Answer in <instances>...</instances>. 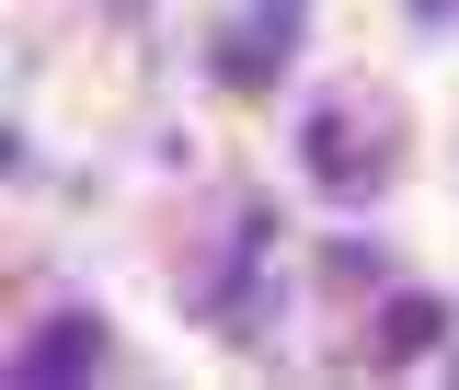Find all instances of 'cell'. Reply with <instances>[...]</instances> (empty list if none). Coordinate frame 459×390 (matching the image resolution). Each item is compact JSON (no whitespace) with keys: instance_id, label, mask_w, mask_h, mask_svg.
Masks as SVG:
<instances>
[{"instance_id":"obj_1","label":"cell","mask_w":459,"mask_h":390,"mask_svg":"<svg viewBox=\"0 0 459 390\" xmlns=\"http://www.w3.org/2000/svg\"><path fill=\"white\" fill-rule=\"evenodd\" d=\"M310 172H322L333 195H379V172H391V115L368 104V92H333V104L310 115Z\"/></svg>"},{"instance_id":"obj_2","label":"cell","mask_w":459,"mask_h":390,"mask_svg":"<svg viewBox=\"0 0 459 390\" xmlns=\"http://www.w3.org/2000/svg\"><path fill=\"white\" fill-rule=\"evenodd\" d=\"M92 356H104V334H92L81 310H57V322H35V344H23L12 368H23V379H81Z\"/></svg>"},{"instance_id":"obj_3","label":"cell","mask_w":459,"mask_h":390,"mask_svg":"<svg viewBox=\"0 0 459 390\" xmlns=\"http://www.w3.org/2000/svg\"><path fill=\"white\" fill-rule=\"evenodd\" d=\"M287 23H299V0H253V23L241 35H219V81H264L287 47Z\"/></svg>"}]
</instances>
